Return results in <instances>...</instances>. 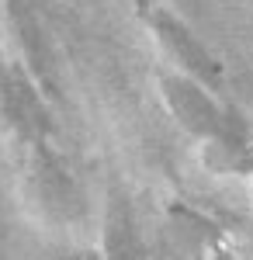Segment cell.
Returning a JSON list of instances; mask_svg holds the SVG:
<instances>
[{"label":"cell","mask_w":253,"mask_h":260,"mask_svg":"<svg viewBox=\"0 0 253 260\" xmlns=\"http://www.w3.org/2000/svg\"><path fill=\"white\" fill-rule=\"evenodd\" d=\"M208 90H212V87H205L201 80L187 77V73H167V77H160L163 104L170 108V115L177 118V125H180L184 132H191L195 139H205V142L218 139V136L236 121V115H229Z\"/></svg>","instance_id":"6da1fadb"},{"label":"cell","mask_w":253,"mask_h":260,"mask_svg":"<svg viewBox=\"0 0 253 260\" xmlns=\"http://www.w3.org/2000/svg\"><path fill=\"white\" fill-rule=\"evenodd\" d=\"M142 18L149 24L160 52L177 66V73H187V77L201 80L205 87L218 90V83H222V66H218V59L201 45V39H195V31H191L184 21L177 18V14H170V11H163V7H146Z\"/></svg>","instance_id":"7a4b0ae2"},{"label":"cell","mask_w":253,"mask_h":260,"mask_svg":"<svg viewBox=\"0 0 253 260\" xmlns=\"http://www.w3.org/2000/svg\"><path fill=\"white\" fill-rule=\"evenodd\" d=\"M11 31L18 35V45L21 52H24V66L31 70V77L39 80V87L45 90H52V80H56V66H52V52H49V45L42 39V28L35 14L21 4V0H11Z\"/></svg>","instance_id":"3957f363"},{"label":"cell","mask_w":253,"mask_h":260,"mask_svg":"<svg viewBox=\"0 0 253 260\" xmlns=\"http://www.w3.org/2000/svg\"><path fill=\"white\" fill-rule=\"evenodd\" d=\"M104 253H108V260H146L125 198H111V205H108V215H104Z\"/></svg>","instance_id":"277c9868"},{"label":"cell","mask_w":253,"mask_h":260,"mask_svg":"<svg viewBox=\"0 0 253 260\" xmlns=\"http://www.w3.org/2000/svg\"><path fill=\"white\" fill-rule=\"evenodd\" d=\"M4 62L7 59H4V28H0V66H4Z\"/></svg>","instance_id":"5b68a950"}]
</instances>
